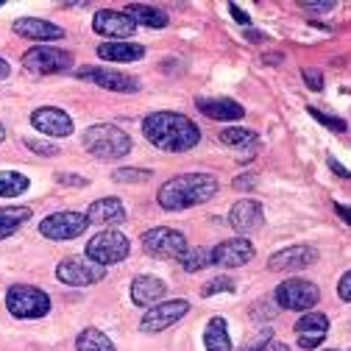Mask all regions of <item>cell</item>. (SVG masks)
<instances>
[{"instance_id":"cell-2","label":"cell","mask_w":351,"mask_h":351,"mask_svg":"<svg viewBox=\"0 0 351 351\" xmlns=\"http://www.w3.org/2000/svg\"><path fill=\"white\" fill-rule=\"evenodd\" d=\"M215 193H217V179L215 176H209V173H182V176L167 179L159 187L156 201L167 212H182V209L206 204Z\"/></svg>"},{"instance_id":"cell-47","label":"cell","mask_w":351,"mask_h":351,"mask_svg":"<svg viewBox=\"0 0 351 351\" xmlns=\"http://www.w3.org/2000/svg\"><path fill=\"white\" fill-rule=\"evenodd\" d=\"M9 73H12L9 62H6V59H0V81H6V78H9Z\"/></svg>"},{"instance_id":"cell-21","label":"cell","mask_w":351,"mask_h":351,"mask_svg":"<svg viewBox=\"0 0 351 351\" xmlns=\"http://www.w3.org/2000/svg\"><path fill=\"white\" fill-rule=\"evenodd\" d=\"M90 215V223H101V226H114L125 221V206L117 198H98L93 201V206L86 209Z\"/></svg>"},{"instance_id":"cell-3","label":"cell","mask_w":351,"mask_h":351,"mask_svg":"<svg viewBox=\"0 0 351 351\" xmlns=\"http://www.w3.org/2000/svg\"><path fill=\"white\" fill-rule=\"evenodd\" d=\"M84 151L98 159H120L131 151V137L120 125L112 123H98L84 131Z\"/></svg>"},{"instance_id":"cell-16","label":"cell","mask_w":351,"mask_h":351,"mask_svg":"<svg viewBox=\"0 0 351 351\" xmlns=\"http://www.w3.org/2000/svg\"><path fill=\"white\" fill-rule=\"evenodd\" d=\"M93 28L101 36H114V42H123V36H131L137 28V23L131 20L125 12H114V9H101L93 17Z\"/></svg>"},{"instance_id":"cell-22","label":"cell","mask_w":351,"mask_h":351,"mask_svg":"<svg viewBox=\"0 0 351 351\" xmlns=\"http://www.w3.org/2000/svg\"><path fill=\"white\" fill-rule=\"evenodd\" d=\"M98 56L106 62H117V64H128V62H140L145 56V48L137 42H104L98 45Z\"/></svg>"},{"instance_id":"cell-13","label":"cell","mask_w":351,"mask_h":351,"mask_svg":"<svg viewBox=\"0 0 351 351\" xmlns=\"http://www.w3.org/2000/svg\"><path fill=\"white\" fill-rule=\"evenodd\" d=\"M251 259H254V245L245 237L217 243L212 248V265H217V268H240Z\"/></svg>"},{"instance_id":"cell-31","label":"cell","mask_w":351,"mask_h":351,"mask_svg":"<svg viewBox=\"0 0 351 351\" xmlns=\"http://www.w3.org/2000/svg\"><path fill=\"white\" fill-rule=\"evenodd\" d=\"M151 176H154V170H145V167H120L112 173V179L120 184H143Z\"/></svg>"},{"instance_id":"cell-26","label":"cell","mask_w":351,"mask_h":351,"mask_svg":"<svg viewBox=\"0 0 351 351\" xmlns=\"http://www.w3.org/2000/svg\"><path fill=\"white\" fill-rule=\"evenodd\" d=\"M28 217H31L28 206H3V209H0V240L12 237L28 221Z\"/></svg>"},{"instance_id":"cell-50","label":"cell","mask_w":351,"mask_h":351,"mask_svg":"<svg viewBox=\"0 0 351 351\" xmlns=\"http://www.w3.org/2000/svg\"><path fill=\"white\" fill-rule=\"evenodd\" d=\"M0 6H3V3H0Z\"/></svg>"},{"instance_id":"cell-32","label":"cell","mask_w":351,"mask_h":351,"mask_svg":"<svg viewBox=\"0 0 351 351\" xmlns=\"http://www.w3.org/2000/svg\"><path fill=\"white\" fill-rule=\"evenodd\" d=\"M215 293H234V279H229V276H215L212 282H206V285L201 287V295H204V298H209V295H215Z\"/></svg>"},{"instance_id":"cell-39","label":"cell","mask_w":351,"mask_h":351,"mask_svg":"<svg viewBox=\"0 0 351 351\" xmlns=\"http://www.w3.org/2000/svg\"><path fill=\"white\" fill-rule=\"evenodd\" d=\"M337 295H340L343 301H351V271H346L343 279L337 282Z\"/></svg>"},{"instance_id":"cell-24","label":"cell","mask_w":351,"mask_h":351,"mask_svg":"<svg viewBox=\"0 0 351 351\" xmlns=\"http://www.w3.org/2000/svg\"><path fill=\"white\" fill-rule=\"evenodd\" d=\"M125 14L134 20L137 25H145V28H165V25L170 23L162 9L143 6V3H128V6H125Z\"/></svg>"},{"instance_id":"cell-34","label":"cell","mask_w":351,"mask_h":351,"mask_svg":"<svg viewBox=\"0 0 351 351\" xmlns=\"http://www.w3.org/2000/svg\"><path fill=\"white\" fill-rule=\"evenodd\" d=\"M271 337H274V332H271V326H262L240 351H262V348H265L268 343H271Z\"/></svg>"},{"instance_id":"cell-40","label":"cell","mask_w":351,"mask_h":351,"mask_svg":"<svg viewBox=\"0 0 351 351\" xmlns=\"http://www.w3.org/2000/svg\"><path fill=\"white\" fill-rule=\"evenodd\" d=\"M276 313H279V310H271V306H262V301L251 306V318H254V321H259V318H274Z\"/></svg>"},{"instance_id":"cell-49","label":"cell","mask_w":351,"mask_h":351,"mask_svg":"<svg viewBox=\"0 0 351 351\" xmlns=\"http://www.w3.org/2000/svg\"><path fill=\"white\" fill-rule=\"evenodd\" d=\"M324 351H335V348H324Z\"/></svg>"},{"instance_id":"cell-12","label":"cell","mask_w":351,"mask_h":351,"mask_svg":"<svg viewBox=\"0 0 351 351\" xmlns=\"http://www.w3.org/2000/svg\"><path fill=\"white\" fill-rule=\"evenodd\" d=\"M78 78L81 81H93L104 90H112V93H137L140 90V81L131 78L125 73H117V70H106V67H81L78 70Z\"/></svg>"},{"instance_id":"cell-42","label":"cell","mask_w":351,"mask_h":351,"mask_svg":"<svg viewBox=\"0 0 351 351\" xmlns=\"http://www.w3.org/2000/svg\"><path fill=\"white\" fill-rule=\"evenodd\" d=\"M256 184V176H237L234 179V190H251Z\"/></svg>"},{"instance_id":"cell-36","label":"cell","mask_w":351,"mask_h":351,"mask_svg":"<svg viewBox=\"0 0 351 351\" xmlns=\"http://www.w3.org/2000/svg\"><path fill=\"white\" fill-rule=\"evenodd\" d=\"M53 179H56L59 184H67V187H86V184H90V179H86V176H73V173H56Z\"/></svg>"},{"instance_id":"cell-23","label":"cell","mask_w":351,"mask_h":351,"mask_svg":"<svg viewBox=\"0 0 351 351\" xmlns=\"http://www.w3.org/2000/svg\"><path fill=\"white\" fill-rule=\"evenodd\" d=\"M165 295V282L156 276H137L131 282V301L137 306H151Z\"/></svg>"},{"instance_id":"cell-43","label":"cell","mask_w":351,"mask_h":351,"mask_svg":"<svg viewBox=\"0 0 351 351\" xmlns=\"http://www.w3.org/2000/svg\"><path fill=\"white\" fill-rule=\"evenodd\" d=\"M229 12H232V17H234L240 25H248V23H251V17H248V14H245V12H243L237 3H229Z\"/></svg>"},{"instance_id":"cell-35","label":"cell","mask_w":351,"mask_h":351,"mask_svg":"<svg viewBox=\"0 0 351 351\" xmlns=\"http://www.w3.org/2000/svg\"><path fill=\"white\" fill-rule=\"evenodd\" d=\"M301 78H304V84H306V86H310V90H313V93H321V90H324V75H321V70H313V67H310V70H306V67H304Z\"/></svg>"},{"instance_id":"cell-17","label":"cell","mask_w":351,"mask_h":351,"mask_svg":"<svg viewBox=\"0 0 351 351\" xmlns=\"http://www.w3.org/2000/svg\"><path fill=\"white\" fill-rule=\"evenodd\" d=\"M318 262V251L313 245H290L285 251H276L271 259H268V268L271 271H301L306 265Z\"/></svg>"},{"instance_id":"cell-10","label":"cell","mask_w":351,"mask_h":351,"mask_svg":"<svg viewBox=\"0 0 351 351\" xmlns=\"http://www.w3.org/2000/svg\"><path fill=\"white\" fill-rule=\"evenodd\" d=\"M23 64H25V70H31L36 75H53V73H64L73 67V53L56 51L48 45H36L23 53Z\"/></svg>"},{"instance_id":"cell-15","label":"cell","mask_w":351,"mask_h":351,"mask_svg":"<svg viewBox=\"0 0 351 351\" xmlns=\"http://www.w3.org/2000/svg\"><path fill=\"white\" fill-rule=\"evenodd\" d=\"M293 329L298 335L301 348H318L329 335V318L324 313H304Z\"/></svg>"},{"instance_id":"cell-18","label":"cell","mask_w":351,"mask_h":351,"mask_svg":"<svg viewBox=\"0 0 351 351\" xmlns=\"http://www.w3.org/2000/svg\"><path fill=\"white\" fill-rule=\"evenodd\" d=\"M229 223L234 226V232L240 234H248L254 229L262 226V204L259 201H251V198H243L232 206L229 212Z\"/></svg>"},{"instance_id":"cell-37","label":"cell","mask_w":351,"mask_h":351,"mask_svg":"<svg viewBox=\"0 0 351 351\" xmlns=\"http://www.w3.org/2000/svg\"><path fill=\"white\" fill-rule=\"evenodd\" d=\"M25 148H31V151L39 154V156H56V154H59L56 145H51V143H39V140H25Z\"/></svg>"},{"instance_id":"cell-7","label":"cell","mask_w":351,"mask_h":351,"mask_svg":"<svg viewBox=\"0 0 351 351\" xmlns=\"http://www.w3.org/2000/svg\"><path fill=\"white\" fill-rule=\"evenodd\" d=\"M106 276V268L98 265L95 259L90 256H67L56 265V279L70 285V287H86V285H95Z\"/></svg>"},{"instance_id":"cell-9","label":"cell","mask_w":351,"mask_h":351,"mask_svg":"<svg viewBox=\"0 0 351 351\" xmlns=\"http://www.w3.org/2000/svg\"><path fill=\"white\" fill-rule=\"evenodd\" d=\"M143 248L151 256H159V259H182L184 251H187V240L179 229L156 226V229L143 234Z\"/></svg>"},{"instance_id":"cell-46","label":"cell","mask_w":351,"mask_h":351,"mask_svg":"<svg viewBox=\"0 0 351 351\" xmlns=\"http://www.w3.org/2000/svg\"><path fill=\"white\" fill-rule=\"evenodd\" d=\"M245 39H248V42H262V39H265V34H259V31L248 28V31H245Z\"/></svg>"},{"instance_id":"cell-41","label":"cell","mask_w":351,"mask_h":351,"mask_svg":"<svg viewBox=\"0 0 351 351\" xmlns=\"http://www.w3.org/2000/svg\"><path fill=\"white\" fill-rule=\"evenodd\" d=\"M329 170L337 176V179H351V170H348V167H343L335 156H329Z\"/></svg>"},{"instance_id":"cell-19","label":"cell","mask_w":351,"mask_h":351,"mask_svg":"<svg viewBox=\"0 0 351 351\" xmlns=\"http://www.w3.org/2000/svg\"><path fill=\"white\" fill-rule=\"evenodd\" d=\"M14 34H20L23 39H31V42H56L64 36V31L56 25V23H48V20H39V17H23L14 23Z\"/></svg>"},{"instance_id":"cell-48","label":"cell","mask_w":351,"mask_h":351,"mask_svg":"<svg viewBox=\"0 0 351 351\" xmlns=\"http://www.w3.org/2000/svg\"><path fill=\"white\" fill-rule=\"evenodd\" d=\"M6 140V128H3V123H0V143Z\"/></svg>"},{"instance_id":"cell-45","label":"cell","mask_w":351,"mask_h":351,"mask_svg":"<svg viewBox=\"0 0 351 351\" xmlns=\"http://www.w3.org/2000/svg\"><path fill=\"white\" fill-rule=\"evenodd\" d=\"M265 351H290V346H287V343H279V340H271V343L265 346Z\"/></svg>"},{"instance_id":"cell-44","label":"cell","mask_w":351,"mask_h":351,"mask_svg":"<svg viewBox=\"0 0 351 351\" xmlns=\"http://www.w3.org/2000/svg\"><path fill=\"white\" fill-rule=\"evenodd\" d=\"M335 212L340 215V221H343V223H351V209H348V206H343V204H335Z\"/></svg>"},{"instance_id":"cell-33","label":"cell","mask_w":351,"mask_h":351,"mask_svg":"<svg viewBox=\"0 0 351 351\" xmlns=\"http://www.w3.org/2000/svg\"><path fill=\"white\" fill-rule=\"evenodd\" d=\"M306 112H310L321 125H326V128H332V131H346V120L343 117H335V114H324L321 109H315V106H310V109H306Z\"/></svg>"},{"instance_id":"cell-38","label":"cell","mask_w":351,"mask_h":351,"mask_svg":"<svg viewBox=\"0 0 351 351\" xmlns=\"http://www.w3.org/2000/svg\"><path fill=\"white\" fill-rule=\"evenodd\" d=\"M335 6H337L335 0H306V3H304L306 12H332Z\"/></svg>"},{"instance_id":"cell-20","label":"cell","mask_w":351,"mask_h":351,"mask_svg":"<svg viewBox=\"0 0 351 351\" xmlns=\"http://www.w3.org/2000/svg\"><path fill=\"white\" fill-rule=\"evenodd\" d=\"M195 106H198V112H204L206 117L223 120V123L243 120V114H245V109H243L240 104H234L232 98H198Z\"/></svg>"},{"instance_id":"cell-11","label":"cell","mask_w":351,"mask_h":351,"mask_svg":"<svg viewBox=\"0 0 351 351\" xmlns=\"http://www.w3.org/2000/svg\"><path fill=\"white\" fill-rule=\"evenodd\" d=\"M187 313H190V301L187 298H170V301L154 304L151 310L143 315L140 326H143V332H162V329L173 326L176 321H182Z\"/></svg>"},{"instance_id":"cell-29","label":"cell","mask_w":351,"mask_h":351,"mask_svg":"<svg viewBox=\"0 0 351 351\" xmlns=\"http://www.w3.org/2000/svg\"><path fill=\"white\" fill-rule=\"evenodd\" d=\"M206 265H212V251L209 248H187L184 256H182V268L187 274H195V271H204Z\"/></svg>"},{"instance_id":"cell-1","label":"cell","mask_w":351,"mask_h":351,"mask_svg":"<svg viewBox=\"0 0 351 351\" xmlns=\"http://www.w3.org/2000/svg\"><path fill=\"white\" fill-rule=\"evenodd\" d=\"M145 140L167 154H184L198 145L201 131L198 125L182 112H154L143 120Z\"/></svg>"},{"instance_id":"cell-6","label":"cell","mask_w":351,"mask_h":351,"mask_svg":"<svg viewBox=\"0 0 351 351\" xmlns=\"http://www.w3.org/2000/svg\"><path fill=\"white\" fill-rule=\"evenodd\" d=\"M131 251V243L123 232H114V229H106V232H98L90 243H86V256L95 259L98 265L109 268V265H117L123 262Z\"/></svg>"},{"instance_id":"cell-25","label":"cell","mask_w":351,"mask_h":351,"mask_svg":"<svg viewBox=\"0 0 351 351\" xmlns=\"http://www.w3.org/2000/svg\"><path fill=\"white\" fill-rule=\"evenodd\" d=\"M204 346H206V351H232V337H229V329H226L223 318H212L206 324Z\"/></svg>"},{"instance_id":"cell-14","label":"cell","mask_w":351,"mask_h":351,"mask_svg":"<svg viewBox=\"0 0 351 351\" xmlns=\"http://www.w3.org/2000/svg\"><path fill=\"white\" fill-rule=\"evenodd\" d=\"M31 123L34 128H39L42 134L48 137H70L73 134V120L67 112L56 109V106H42L31 112Z\"/></svg>"},{"instance_id":"cell-27","label":"cell","mask_w":351,"mask_h":351,"mask_svg":"<svg viewBox=\"0 0 351 351\" xmlns=\"http://www.w3.org/2000/svg\"><path fill=\"white\" fill-rule=\"evenodd\" d=\"M75 348L78 351H114V343L101 329H84L75 337Z\"/></svg>"},{"instance_id":"cell-8","label":"cell","mask_w":351,"mask_h":351,"mask_svg":"<svg viewBox=\"0 0 351 351\" xmlns=\"http://www.w3.org/2000/svg\"><path fill=\"white\" fill-rule=\"evenodd\" d=\"M90 226V215L84 212H53L39 223V234L48 240H75Z\"/></svg>"},{"instance_id":"cell-28","label":"cell","mask_w":351,"mask_h":351,"mask_svg":"<svg viewBox=\"0 0 351 351\" xmlns=\"http://www.w3.org/2000/svg\"><path fill=\"white\" fill-rule=\"evenodd\" d=\"M28 187H31L28 176H23L17 170H0V195H3V198L23 195Z\"/></svg>"},{"instance_id":"cell-5","label":"cell","mask_w":351,"mask_h":351,"mask_svg":"<svg viewBox=\"0 0 351 351\" xmlns=\"http://www.w3.org/2000/svg\"><path fill=\"white\" fill-rule=\"evenodd\" d=\"M276 304L282 310H298V313H310L313 306L321 301V290L315 282H306V279H285L276 293H274Z\"/></svg>"},{"instance_id":"cell-30","label":"cell","mask_w":351,"mask_h":351,"mask_svg":"<svg viewBox=\"0 0 351 351\" xmlns=\"http://www.w3.org/2000/svg\"><path fill=\"white\" fill-rule=\"evenodd\" d=\"M259 137L254 134V131H248V128H240V125H232V128H223L221 131V143H226V145H254Z\"/></svg>"},{"instance_id":"cell-4","label":"cell","mask_w":351,"mask_h":351,"mask_svg":"<svg viewBox=\"0 0 351 351\" xmlns=\"http://www.w3.org/2000/svg\"><path fill=\"white\" fill-rule=\"evenodd\" d=\"M6 310L14 318L34 321V318H42L51 313V295L39 287H31V285H12L6 290Z\"/></svg>"}]
</instances>
